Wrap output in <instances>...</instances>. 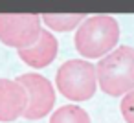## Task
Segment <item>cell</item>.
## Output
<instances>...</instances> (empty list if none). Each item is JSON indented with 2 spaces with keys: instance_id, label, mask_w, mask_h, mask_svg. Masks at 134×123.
Listing matches in <instances>:
<instances>
[{
  "instance_id": "277c9868",
  "label": "cell",
  "mask_w": 134,
  "mask_h": 123,
  "mask_svg": "<svg viewBox=\"0 0 134 123\" xmlns=\"http://www.w3.org/2000/svg\"><path fill=\"white\" fill-rule=\"evenodd\" d=\"M42 20L35 13H0V42L24 50L37 42Z\"/></svg>"
},
{
  "instance_id": "ba28073f",
  "label": "cell",
  "mask_w": 134,
  "mask_h": 123,
  "mask_svg": "<svg viewBox=\"0 0 134 123\" xmlns=\"http://www.w3.org/2000/svg\"><path fill=\"white\" fill-rule=\"evenodd\" d=\"M86 17L83 13H44L41 20L53 31H72L77 30L79 24Z\"/></svg>"
},
{
  "instance_id": "3957f363",
  "label": "cell",
  "mask_w": 134,
  "mask_h": 123,
  "mask_svg": "<svg viewBox=\"0 0 134 123\" xmlns=\"http://www.w3.org/2000/svg\"><path fill=\"white\" fill-rule=\"evenodd\" d=\"M55 85L66 99L74 103L88 101L97 90L96 64L86 59H70L59 66L55 74Z\"/></svg>"
},
{
  "instance_id": "30bf717a",
  "label": "cell",
  "mask_w": 134,
  "mask_h": 123,
  "mask_svg": "<svg viewBox=\"0 0 134 123\" xmlns=\"http://www.w3.org/2000/svg\"><path fill=\"white\" fill-rule=\"evenodd\" d=\"M119 110H121L125 123H134V90H130L129 94H125L121 97Z\"/></svg>"
},
{
  "instance_id": "9c48e42d",
  "label": "cell",
  "mask_w": 134,
  "mask_h": 123,
  "mask_svg": "<svg viewBox=\"0 0 134 123\" xmlns=\"http://www.w3.org/2000/svg\"><path fill=\"white\" fill-rule=\"evenodd\" d=\"M50 123H92L88 112L79 105H63L52 112Z\"/></svg>"
},
{
  "instance_id": "7a4b0ae2",
  "label": "cell",
  "mask_w": 134,
  "mask_h": 123,
  "mask_svg": "<svg viewBox=\"0 0 134 123\" xmlns=\"http://www.w3.org/2000/svg\"><path fill=\"white\" fill-rule=\"evenodd\" d=\"M97 86L112 96L123 97L130 90H134V48L132 46H118L105 57H101L96 64Z\"/></svg>"
},
{
  "instance_id": "5b68a950",
  "label": "cell",
  "mask_w": 134,
  "mask_h": 123,
  "mask_svg": "<svg viewBox=\"0 0 134 123\" xmlns=\"http://www.w3.org/2000/svg\"><path fill=\"white\" fill-rule=\"evenodd\" d=\"M15 81L24 86L26 96H28V105H26V110H24L22 118H26L30 121H35V119H42L50 112H53L55 88L44 75L30 72V74L19 75Z\"/></svg>"
},
{
  "instance_id": "52a82bcc",
  "label": "cell",
  "mask_w": 134,
  "mask_h": 123,
  "mask_svg": "<svg viewBox=\"0 0 134 123\" xmlns=\"http://www.w3.org/2000/svg\"><path fill=\"white\" fill-rule=\"evenodd\" d=\"M57 52H59V42L57 39L42 28L39 39L35 44H31L30 48H24V50H19V57L31 68H44L48 66L50 63H53V59L57 57Z\"/></svg>"
},
{
  "instance_id": "8992f818",
  "label": "cell",
  "mask_w": 134,
  "mask_h": 123,
  "mask_svg": "<svg viewBox=\"0 0 134 123\" xmlns=\"http://www.w3.org/2000/svg\"><path fill=\"white\" fill-rule=\"evenodd\" d=\"M28 96L20 83L0 79V121H15L26 110Z\"/></svg>"
},
{
  "instance_id": "6da1fadb",
  "label": "cell",
  "mask_w": 134,
  "mask_h": 123,
  "mask_svg": "<svg viewBox=\"0 0 134 123\" xmlns=\"http://www.w3.org/2000/svg\"><path fill=\"white\" fill-rule=\"evenodd\" d=\"M119 42V24L110 15H92L86 17L75 30L74 44L75 50L88 59H101L118 48Z\"/></svg>"
}]
</instances>
